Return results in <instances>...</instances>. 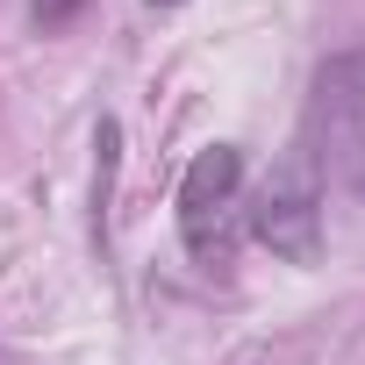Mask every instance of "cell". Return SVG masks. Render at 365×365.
Returning <instances> with one entry per match:
<instances>
[{
    "instance_id": "3957f363",
    "label": "cell",
    "mask_w": 365,
    "mask_h": 365,
    "mask_svg": "<svg viewBox=\"0 0 365 365\" xmlns=\"http://www.w3.org/2000/svg\"><path fill=\"white\" fill-rule=\"evenodd\" d=\"M79 8H86V0H29V15H36L43 29H65V22H72Z\"/></svg>"
},
{
    "instance_id": "277c9868",
    "label": "cell",
    "mask_w": 365,
    "mask_h": 365,
    "mask_svg": "<svg viewBox=\"0 0 365 365\" xmlns=\"http://www.w3.org/2000/svg\"><path fill=\"white\" fill-rule=\"evenodd\" d=\"M150 8H179V0H150Z\"/></svg>"
},
{
    "instance_id": "6da1fadb",
    "label": "cell",
    "mask_w": 365,
    "mask_h": 365,
    "mask_svg": "<svg viewBox=\"0 0 365 365\" xmlns=\"http://www.w3.org/2000/svg\"><path fill=\"white\" fill-rule=\"evenodd\" d=\"M251 237H258L272 258H287V265H315V258H322V165H315L308 143H294V150L272 165V179L258 187V201H251Z\"/></svg>"
},
{
    "instance_id": "7a4b0ae2",
    "label": "cell",
    "mask_w": 365,
    "mask_h": 365,
    "mask_svg": "<svg viewBox=\"0 0 365 365\" xmlns=\"http://www.w3.org/2000/svg\"><path fill=\"white\" fill-rule=\"evenodd\" d=\"M237 194H244V150L237 143H208L187 179H179V237L201 265H230L237 251Z\"/></svg>"
}]
</instances>
